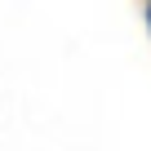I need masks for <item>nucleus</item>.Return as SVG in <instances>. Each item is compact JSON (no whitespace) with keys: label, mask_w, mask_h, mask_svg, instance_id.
Returning <instances> with one entry per match:
<instances>
[{"label":"nucleus","mask_w":151,"mask_h":151,"mask_svg":"<svg viewBox=\"0 0 151 151\" xmlns=\"http://www.w3.org/2000/svg\"><path fill=\"white\" fill-rule=\"evenodd\" d=\"M147 27H151V0H147Z\"/></svg>","instance_id":"f257e3e1"}]
</instances>
